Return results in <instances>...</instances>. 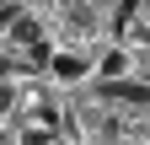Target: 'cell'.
I'll list each match as a JSON object with an SVG mask.
<instances>
[{
	"label": "cell",
	"mask_w": 150,
	"mask_h": 145,
	"mask_svg": "<svg viewBox=\"0 0 150 145\" xmlns=\"http://www.w3.org/2000/svg\"><path fill=\"white\" fill-rule=\"evenodd\" d=\"M102 97H118V102H150L145 86H129V81H107V86H102Z\"/></svg>",
	"instance_id": "6da1fadb"
},
{
	"label": "cell",
	"mask_w": 150,
	"mask_h": 145,
	"mask_svg": "<svg viewBox=\"0 0 150 145\" xmlns=\"http://www.w3.org/2000/svg\"><path fill=\"white\" fill-rule=\"evenodd\" d=\"M54 75H59V81H81V75H86V65L75 59V54H59V59H54Z\"/></svg>",
	"instance_id": "7a4b0ae2"
},
{
	"label": "cell",
	"mask_w": 150,
	"mask_h": 145,
	"mask_svg": "<svg viewBox=\"0 0 150 145\" xmlns=\"http://www.w3.org/2000/svg\"><path fill=\"white\" fill-rule=\"evenodd\" d=\"M11 38H22V43L38 48V22H27V16H22V22H11Z\"/></svg>",
	"instance_id": "3957f363"
},
{
	"label": "cell",
	"mask_w": 150,
	"mask_h": 145,
	"mask_svg": "<svg viewBox=\"0 0 150 145\" xmlns=\"http://www.w3.org/2000/svg\"><path fill=\"white\" fill-rule=\"evenodd\" d=\"M22 145H48V134H43V129H32V134H22Z\"/></svg>",
	"instance_id": "277c9868"
}]
</instances>
